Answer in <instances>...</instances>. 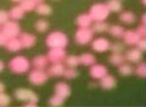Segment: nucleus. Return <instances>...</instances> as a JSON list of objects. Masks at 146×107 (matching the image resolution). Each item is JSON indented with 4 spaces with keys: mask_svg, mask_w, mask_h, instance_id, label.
<instances>
[{
    "mask_svg": "<svg viewBox=\"0 0 146 107\" xmlns=\"http://www.w3.org/2000/svg\"><path fill=\"white\" fill-rule=\"evenodd\" d=\"M117 79L111 75H104L102 79H100V87L104 89V90H112L117 87Z\"/></svg>",
    "mask_w": 146,
    "mask_h": 107,
    "instance_id": "nucleus-15",
    "label": "nucleus"
},
{
    "mask_svg": "<svg viewBox=\"0 0 146 107\" xmlns=\"http://www.w3.org/2000/svg\"><path fill=\"white\" fill-rule=\"evenodd\" d=\"M142 53H143V52L140 51L137 47L129 49V50L126 52V54L124 55L125 60H128L130 63H139V62L142 60V57H143Z\"/></svg>",
    "mask_w": 146,
    "mask_h": 107,
    "instance_id": "nucleus-11",
    "label": "nucleus"
},
{
    "mask_svg": "<svg viewBox=\"0 0 146 107\" xmlns=\"http://www.w3.org/2000/svg\"><path fill=\"white\" fill-rule=\"evenodd\" d=\"M9 20V15H8V11L6 10L0 9V24H5L6 22Z\"/></svg>",
    "mask_w": 146,
    "mask_h": 107,
    "instance_id": "nucleus-37",
    "label": "nucleus"
},
{
    "mask_svg": "<svg viewBox=\"0 0 146 107\" xmlns=\"http://www.w3.org/2000/svg\"><path fill=\"white\" fill-rule=\"evenodd\" d=\"M141 2H142V4H144V5H145V3H146V0H141Z\"/></svg>",
    "mask_w": 146,
    "mask_h": 107,
    "instance_id": "nucleus-47",
    "label": "nucleus"
},
{
    "mask_svg": "<svg viewBox=\"0 0 146 107\" xmlns=\"http://www.w3.org/2000/svg\"><path fill=\"white\" fill-rule=\"evenodd\" d=\"M5 91V85L2 83V82H0V93H2Z\"/></svg>",
    "mask_w": 146,
    "mask_h": 107,
    "instance_id": "nucleus-41",
    "label": "nucleus"
},
{
    "mask_svg": "<svg viewBox=\"0 0 146 107\" xmlns=\"http://www.w3.org/2000/svg\"><path fill=\"white\" fill-rule=\"evenodd\" d=\"M110 9L107 8L104 3H95L89 9V15L91 17L93 22L105 20L110 15Z\"/></svg>",
    "mask_w": 146,
    "mask_h": 107,
    "instance_id": "nucleus-3",
    "label": "nucleus"
},
{
    "mask_svg": "<svg viewBox=\"0 0 146 107\" xmlns=\"http://www.w3.org/2000/svg\"><path fill=\"white\" fill-rule=\"evenodd\" d=\"M64 61H66V64L68 66V67H77V66L80 64V59H79V56L76 55H70L66 56L64 58Z\"/></svg>",
    "mask_w": 146,
    "mask_h": 107,
    "instance_id": "nucleus-30",
    "label": "nucleus"
},
{
    "mask_svg": "<svg viewBox=\"0 0 146 107\" xmlns=\"http://www.w3.org/2000/svg\"><path fill=\"white\" fill-rule=\"evenodd\" d=\"M1 32L7 37L8 39H10V38H17L21 34V27L15 20H11L2 24Z\"/></svg>",
    "mask_w": 146,
    "mask_h": 107,
    "instance_id": "nucleus-7",
    "label": "nucleus"
},
{
    "mask_svg": "<svg viewBox=\"0 0 146 107\" xmlns=\"http://www.w3.org/2000/svg\"><path fill=\"white\" fill-rule=\"evenodd\" d=\"M106 6L110 12H121L123 9L121 0H108L106 2Z\"/></svg>",
    "mask_w": 146,
    "mask_h": 107,
    "instance_id": "nucleus-26",
    "label": "nucleus"
},
{
    "mask_svg": "<svg viewBox=\"0 0 146 107\" xmlns=\"http://www.w3.org/2000/svg\"><path fill=\"white\" fill-rule=\"evenodd\" d=\"M30 65H31L30 61L28 60L27 57L23 55H17L13 57L8 63L10 71H12L13 73H17V75L28 73L30 69Z\"/></svg>",
    "mask_w": 146,
    "mask_h": 107,
    "instance_id": "nucleus-2",
    "label": "nucleus"
},
{
    "mask_svg": "<svg viewBox=\"0 0 146 107\" xmlns=\"http://www.w3.org/2000/svg\"><path fill=\"white\" fill-rule=\"evenodd\" d=\"M108 61L112 65L119 66V64H122L125 62V56L122 53H112L108 58Z\"/></svg>",
    "mask_w": 146,
    "mask_h": 107,
    "instance_id": "nucleus-27",
    "label": "nucleus"
},
{
    "mask_svg": "<svg viewBox=\"0 0 146 107\" xmlns=\"http://www.w3.org/2000/svg\"><path fill=\"white\" fill-rule=\"evenodd\" d=\"M64 69H66V66L63 65L61 62H56V63H52V65L48 68L47 73H48L50 77L58 78V77H61V75H63Z\"/></svg>",
    "mask_w": 146,
    "mask_h": 107,
    "instance_id": "nucleus-16",
    "label": "nucleus"
},
{
    "mask_svg": "<svg viewBox=\"0 0 146 107\" xmlns=\"http://www.w3.org/2000/svg\"><path fill=\"white\" fill-rule=\"evenodd\" d=\"M107 32L110 33L113 38H122L123 35H124V32H125V29L123 26H119V24H113V26H110L108 28V31Z\"/></svg>",
    "mask_w": 146,
    "mask_h": 107,
    "instance_id": "nucleus-25",
    "label": "nucleus"
},
{
    "mask_svg": "<svg viewBox=\"0 0 146 107\" xmlns=\"http://www.w3.org/2000/svg\"><path fill=\"white\" fill-rule=\"evenodd\" d=\"M25 106H28V107H31V106H37V103L28 102V103H25Z\"/></svg>",
    "mask_w": 146,
    "mask_h": 107,
    "instance_id": "nucleus-42",
    "label": "nucleus"
},
{
    "mask_svg": "<svg viewBox=\"0 0 146 107\" xmlns=\"http://www.w3.org/2000/svg\"><path fill=\"white\" fill-rule=\"evenodd\" d=\"M11 102V98H10L9 95L5 94L4 92L0 93V106L1 107H5L8 106Z\"/></svg>",
    "mask_w": 146,
    "mask_h": 107,
    "instance_id": "nucleus-34",
    "label": "nucleus"
},
{
    "mask_svg": "<svg viewBox=\"0 0 146 107\" xmlns=\"http://www.w3.org/2000/svg\"><path fill=\"white\" fill-rule=\"evenodd\" d=\"M91 47L95 52L98 53H103L110 50V42L108 39L104 38V37H99L96 39L91 41Z\"/></svg>",
    "mask_w": 146,
    "mask_h": 107,
    "instance_id": "nucleus-8",
    "label": "nucleus"
},
{
    "mask_svg": "<svg viewBox=\"0 0 146 107\" xmlns=\"http://www.w3.org/2000/svg\"><path fill=\"white\" fill-rule=\"evenodd\" d=\"M7 40H8L7 37L5 36V35L0 31V47L5 46V44L7 43Z\"/></svg>",
    "mask_w": 146,
    "mask_h": 107,
    "instance_id": "nucleus-40",
    "label": "nucleus"
},
{
    "mask_svg": "<svg viewBox=\"0 0 146 107\" xmlns=\"http://www.w3.org/2000/svg\"><path fill=\"white\" fill-rule=\"evenodd\" d=\"M54 92H55V95L59 96L63 100H66L71 95V88L64 82H59V83H57L55 85Z\"/></svg>",
    "mask_w": 146,
    "mask_h": 107,
    "instance_id": "nucleus-13",
    "label": "nucleus"
},
{
    "mask_svg": "<svg viewBox=\"0 0 146 107\" xmlns=\"http://www.w3.org/2000/svg\"><path fill=\"white\" fill-rule=\"evenodd\" d=\"M76 24L79 28H90L93 20L89 13H82L76 18Z\"/></svg>",
    "mask_w": 146,
    "mask_h": 107,
    "instance_id": "nucleus-17",
    "label": "nucleus"
},
{
    "mask_svg": "<svg viewBox=\"0 0 146 107\" xmlns=\"http://www.w3.org/2000/svg\"><path fill=\"white\" fill-rule=\"evenodd\" d=\"M15 98L17 101H21V102H33L37 103L38 102V96L34 91L30 90V89H24V88H21V89H17L15 91Z\"/></svg>",
    "mask_w": 146,
    "mask_h": 107,
    "instance_id": "nucleus-5",
    "label": "nucleus"
},
{
    "mask_svg": "<svg viewBox=\"0 0 146 107\" xmlns=\"http://www.w3.org/2000/svg\"><path fill=\"white\" fill-rule=\"evenodd\" d=\"M5 48L10 52H19L23 49L22 43H21L19 37L17 38H10L7 40V43L5 44Z\"/></svg>",
    "mask_w": 146,
    "mask_h": 107,
    "instance_id": "nucleus-18",
    "label": "nucleus"
},
{
    "mask_svg": "<svg viewBox=\"0 0 146 107\" xmlns=\"http://www.w3.org/2000/svg\"><path fill=\"white\" fill-rule=\"evenodd\" d=\"M21 7L24 9L25 12H30L35 10V7H36L37 3L33 0H23L20 2Z\"/></svg>",
    "mask_w": 146,
    "mask_h": 107,
    "instance_id": "nucleus-29",
    "label": "nucleus"
},
{
    "mask_svg": "<svg viewBox=\"0 0 146 107\" xmlns=\"http://www.w3.org/2000/svg\"><path fill=\"white\" fill-rule=\"evenodd\" d=\"M49 75L42 68H34L29 73V82L34 86L44 85L48 81Z\"/></svg>",
    "mask_w": 146,
    "mask_h": 107,
    "instance_id": "nucleus-4",
    "label": "nucleus"
},
{
    "mask_svg": "<svg viewBox=\"0 0 146 107\" xmlns=\"http://www.w3.org/2000/svg\"><path fill=\"white\" fill-rule=\"evenodd\" d=\"M48 58L45 55H38L36 57H34L33 60H32V64H33V66L35 68H42V69H44L48 65Z\"/></svg>",
    "mask_w": 146,
    "mask_h": 107,
    "instance_id": "nucleus-20",
    "label": "nucleus"
},
{
    "mask_svg": "<svg viewBox=\"0 0 146 107\" xmlns=\"http://www.w3.org/2000/svg\"><path fill=\"white\" fill-rule=\"evenodd\" d=\"M91 78L94 79V80H100L102 79L104 75H106L108 73L107 71V67L103 64H92L90 67V71H89Z\"/></svg>",
    "mask_w": 146,
    "mask_h": 107,
    "instance_id": "nucleus-10",
    "label": "nucleus"
},
{
    "mask_svg": "<svg viewBox=\"0 0 146 107\" xmlns=\"http://www.w3.org/2000/svg\"><path fill=\"white\" fill-rule=\"evenodd\" d=\"M123 40L124 43L129 45V46H136L137 42L141 39V37L136 33V31H132V30H125L124 35H123Z\"/></svg>",
    "mask_w": 146,
    "mask_h": 107,
    "instance_id": "nucleus-12",
    "label": "nucleus"
},
{
    "mask_svg": "<svg viewBox=\"0 0 146 107\" xmlns=\"http://www.w3.org/2000/svg\"><path fill=\"white\" fill-rule=\"evenodd\" d=\"M35 11L38 13L39 15L42 17H47V15H50L52 13V8L50 5L46 4V3H38L35 7Z\"/></svg>",
    "mask_w": 146,
    "mask_h": 107,
    "instance_id": "nucleus-21",
    "label": "nucleus"
},
{
    "mask_svg": "<svg viewBox=\"0 0 146 107\" xmlns=\"http://www.w3.org/2000/svg\"><path fill=\"white\" fill-rule=\"evenodd\" d=\"M134 73V68L131 64L128 63H122L119 65V75H124V77H128V75H131L132 73Z\"/></svg>",
    "mask_w": 146,
    "mask_h": 107,
    "instance_id": "nucleus-28",
    "label": "nucleus"
},
{
    "mask_svg": "<svg viewBox=\"0 0 146 107\" xmlns=\"http://www.w3.org/2000/svg\"><path fill=\"white\" fill-rule=\"evenodd\" d=\"M33 1H35V2L38 4V3H41V2H44V0H33Z\"/></svg>",
    "mask_w": 146,
    "mask_h": 107,
    "instance_id": "nucleus-45",
    "label": "nucleus"
},
{
    "mask_svg": "<svg viewBox=\"0 0 146 107\" xmlns=\"http://www.w3.org/2000/svg\"><path fill=\"white\" fill-rule=\"evenodd\" d=\"M68 44V36L60 31L51 32L46 38V45L49 48H66Z\"/></svg>",
    "mask_w": 146,
    "mask_h": 107,
    "instance_id": "nucleus-1",
    "label": "nucleus"
},
{
    "mask_svg": "<svg viewBox=\"0 0 146 107\" xmlns=\"http://www.w3.org/2000/svg\"><path fill=\"white\" fill-rule=\"evenodd\" d=\"M35 29L37 32L44 33L49 29V22L46 20H39L35 24Z\"/></svg>",
    "mask_w": 146,
    "mask_h": 107,
    "instance_id": "nucleus-31",
    "label": "nucleus"
},
{
    "mask_svg": "<svg viewBox=\"0 0 146 107\" xmlns=\"http://www.w3.org/2000/svg\"><path fill=\"white\" fill-rule=\"evenodd\" d=\"M141 22H143V24H145V15H143L141 17Z\"/></svg>",
    "mask_w": 146,
    "mask_h": 107,
    "instance_id": "nucleus-44",
    "label": "nucleus"
},
{
    "mask_svg": "<svg viewBox=\"0 0 146 107\" xmlns=\"http://www.w3.org/2000/svg\"><path fill=\"white\" fill-rule=\"evenodd\" d=\"M63 102H64V100L57 95L52 96V97L49 99V105H50V106H55V107L60 106V105L63 104Z\"/></svg>",
    "mask_w": 146,
    "mask_h": 107,
    "instance_id": "nucleus-36",
    "label": "nucleus"
},
{
    "mask_svg": "<svg viewBox=\"0 0 146 107\" xmlns=\"http://www.w3.org/2000/svg\"><path fill=\"white\" fill-rule=\"evenodd\" d=\"M136 47L140 50V51L144 52L146 50V42H145V39H140L136 44Z\"/></svg>",
    "mask_w": 146,
    "mask_h": 107,
    "instance_id": "nucleus-38",
    "label": "nucleus"
},
{
    "mask_svg": "<svg viewBox=\"0 0 146 107\" xmlns=\"http://www.w3.org/2000/svg\"><path fill=\"white\" fill-rule=\"evenodd\" d=\"M4 67H5V65H4V63H3V61L0 60V73H2Z\"/></svg>",
    "mask_w": 146,
    "mask_h": 107,
    "instance_id": "nucleus-43",
    "label": "nucleus"
},
{
    "mask_svg": "<svg viewBox=\"0 0 146 107\" xmlns=\"http://www.w3.org/2000/svg\"><path fill=\"white\" fill-rule=\"evenodd\" d=\"M78 75H79L78 71L75 67H68L64 69V73H63L62 75L66 79H68V80H73V79L77 78Z\"/></svg>",
    "mask_w": 146,
    "mask_h": 107,
    "instance_id": "nucleus-32",
    "label": "nucleus"
},
{
    "mask_svg": "<svg viewBox=\"0 0 146 107\" xmlns=\"http://www.w3.org/2000/svg\"><path fill=\"white\" fill-rule=\"evenodd\" d=\"M136 33L139 35V36L141 37H144L146 34V30H145V24H142V26H139L138 28H137L136 30Z\"/></svg>",
    "mask_w": 146,
    "mask_h": 107,
    "instance_id": "nucleus-39",
    "label": "nucleus"
},
{
    "mask_svg": "<svg viewBox=\"0 0 146 107\" xmlns=\"http://www.w3.org/2000/svg\"><path fill=\"white\" fill-rule=\"evenodd\" d=\"M124 44L119 43V42H115V43H110V50L112 53H122L124 51Z\"/></svg>",
    "mask_w": 146,
    "mask_h": 107,
    "instance_id": "nucleus-33",
    "label": "nucleus"
},
{
    "mask_svg": "<svg viewBox=\"0 0 146 107\" xmlns=\"http://www.w3.org/2000/svg\"><path fill=\"white\" fill-rule=\"evenodd\" d=\"M23 48H32L37 42L36 36L31 33H21L19 36Z\"/></svg>",
    "mask_w": 146,
    "mask_h": 107,
    "instance_id": "nucleus-14",
    "label": "nucleus"
},
{
    "mask_svg": "<svg viewBox=\"0 0 146 107\" xmlns=\"http://www.w3.org/2000/svg\"><path fill=\"white\" fill-rule=\"evenodd\" d=\"M119 20L126 24H132L136 22V15L130 10L121 12L119 15Z\"/></svg>",
    "mask_w": 146,
    "mask_h": 107,
    "instance_id": "nucleus-22",
    "label": "nucleus"
},
{
    "mask_svg": "<svg viewBox=\"0 0 146 107\" xmlns=\"http://www.w3.org/2000/svg\"><path fill=\"white\" fill-rule=\"evenodd\" d=\"M66 57V52L64 48H50L48 54H47V58L51 63L62 62Z\"/></svg>",
    "mask_w": 146,
    "mask_h": 107,
    "instance_id": "nucleus-9",
    "label": "nucleus"
},
{
    "mask_svg": "<svg viewBox=\"0 0 146 107\" xmlns=\"http://www.w3.org/2000/svg\"><path fill=\"white\" fill-rule=\"evenodd\" d=\"M80 59V64H83L86 66H91L96 62V58L92 53H84L81 56H79Z\"/></svg>",
    "mask_w": 146,
    "mask_h": 107,
    "instance_id": "nucleus-24",
    "label": "nucleus"
},
{
    "mask_svg": "<svg viewBox=\"0 0 146 107\" xmlns=\"http://www.w3.org/2000/svg\"><path fill=\"white\" fill-rule=\"evenodd\" d=\"M12 2H15V3H20L21 1H23V0H11Z\"/></svg>",
    "mask_w": 146,
    "mask_h": 107,
    "instance_id": "nucleus-46",
    "label": "nucleus"
},
{
    "mask_svg": "<svg viewBox=\"0 0 146 107\" xmlns=\"http://www.w3.org/2000/svg\"><path fill=\"white\" fill-rule=\"evenodd\" d=\"M93 35L91 28H79L75 33V41L79 45H87L93 40Z\"/></svg>",
    "mask_w": 146,
    "mask_h": 107,
    "instance_id": "nucleus-6",
    "label": "nucleus"
},
{
    "mask_svg": "<svg viewBox=\"0 0 146 107\" xmlns=\"http://www.w3.org/2000/svg\"><path fill=\"white\" fill-rule=\"evenodd\" d=\"M135 73H136V75H138V77H140V78H145L146 75V64L144 63V62H139L138 66H137L136 68H135Z\"/></svg>",
    "mask_w": 146,
    "mask_h": 107,
    "instance_id": "nucleus-35",
    "label": "nucleus"
},
{
    "mask_svg": "<svg viewBox=\"0 0 146 107\" xmlns=\"http://www.w3.org/2000/svg\"><path fill=\"white\" fill-rule=\"evenodd\" d=\"M90 28L93 31V33H105L108 31L110 24L105 20H99V22H95L93 24H91Z\"/></svg>",
    "mask_w": 146,
    "mask_h": 107,
    "instance_id": "nucleus-23",
    "label": "nucleus"
},
{
    "mask_svg": "<svg viewBox=\"0 0 146 107\" xmlns=\"http://www.w3.org/2000/svg\"><path fill=\"white\" fill-rule=\"evenodd\" d=\"M0 31H1V28H0Z\"/></svg>",
    "mask_w": 146,
    "mask_h": 107,
    "instance_id": "nucleus-48",
    "label": "nucleus"
},
{
    "mask_svg": "<svg viewBox=\"0 0 146 107\" xmlns=\"http://www.w3.org/2000/svg\"><path fill=\"white\" fill-rule=\"evenodd\" d=\"M8 15H9V20L17 22V20H22L24 17L25 11L21 7V5H17V6H13L12 8H10V10L8 11Z\"/></svg>",
    "mask_w": 146,
    "mask_h": 107,
    "instance_id": "nucleus-19",
    "label": "nucleus"
}]
</instances>
